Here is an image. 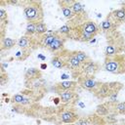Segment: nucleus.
Masks as SVG:
<instances>
[{
    "label": "nucleus",
    "instance_id": "c9c22d12",
    "mask_svg": "<svg viewBox=\"0 0 125 125\" xmlns=\"http://www.w3.org/2000/svg\"><path fill=\"white\" fill-rule=\"evenodd\" d=\"M97 16H98V18H102V14H100V13H98Z\"/></svg>",
    "mask_w": 125,
    "mask_h": 125
},
{
    "label": "nucleus",
    "instance_id": "39448f33",
    "mask_svg": "<svg viewBox=\"0 0 125 125\" xmlns=\"http://www.w3.org/2000/svg\"><path fill=\"white\" fill-rule=\"evenodd\" d=\"M100 69V64L94 61H90L87 63H84L82 65L81 71L79 73V77H84V78H95L96 73Z\"/></svg>",
    "mask_w": 125,
    "mask_h": 125
},
{
    "label": "nucleus",
    "instance_id": "f8f14e48",
    "mask_svg": "<svg viewBox=\"0 0 125 125\" xmlns=\"http://www.w3.org/2000/svg\"><path fill=\"white\" fill-rule=\"evenodd\" d=\"M59 4L61 6V10H62V13L64 16V18H66L68 20H71L75 17L74 13L72 12V10L69 6L68 1H59Z\"/></svg>",
    "mask_w": 125,
    "mask_h": 125
},
{
    "label": "nucleus",
    "instance_id": "6e6552de",
    "mask_svg": "<svg viewBox=\"0 0 125 125\" xmlns=\"http://www.w3.org/2000/svg\"><path fill=\"white\" fill-rule=\"evenodd\" d=\"M78 86V82L74 81V80H65V81H62L59 83L55 84V91L59 94L62 91H69V90H75L76 87Z\"/></svg>",
    "mask_w": 125,
    "mask_h": 125
},
{
    "label": "nucleus",
    "instance_id": "423d86ee",
    "mask_svg": "<svg viewBox=\"0 0 125 125\" xmlns=\"http://www.w3.org/2000/svg\"><path fill=\"white\" fill-rule=\"evenodd\" d=\"M77 82L81 88L93 93H95L103 84V82L97 81L95 78H84V77H79L77 79Z\"/></svg>",
    "mask_w": 125,
    "mask_h": 125
},
{
    "label": "nucleus",
    "instance_id": "b1692460",
    "mask_svg": "<svg viewBox=\"0 0 125 125\" xmlns=\"http://www.w3.org/2000/svg\"><path fill=\"white\" fill-rule=\"evenodd\" d=\"M58 33L59 34H62V36L63 35H66V34H69L70 33V31H71V28L69 27V25H67V24H64V25H62V26H61L58 30Z\"/></svg>",
    "mask_w": 125,
    "mask_h": 125
},
{
    "label": "nucleus",
    "instance_id": "0eeeda50",
    "mask_svg": "<svg viewBox=\"0 0 125 125\" xmlns=\"http://www.w3.org/2000/svg\"><path fill=\"white\" fill-rule=\"evenodd\" d=\"M59 118L62 123L70 124V123H75L78 120V115L72 109H64V110L61 111Z\"/></svg>",
    "mask_w": 125,
    "mask_h": 125
},
{
    "label": "nucleus",
    "instance_id": "2eb2a0df",
    "mask_svg": "<svg viewBox=\"0 0 125 125\" xmlns=\"http://www.w3.org/2000/svg\"><path fill=\"white\" fill-rule=\"evenodd\" d=\"M108 104H109L108 103L99 104L96 108V114H98L101 117H105L106 115H108L110 113V109H109Z\"/></svg>",
    "mask_w": 125,
    "mask_h": 125
},
{
    "label": "nucleus",
    "instance_id": "473e14b6",
    "mask_svg": "<svg viewBox=\"0 0 125 125\" xmlns=\"http://www.w3.org/2000/svg\"><path fill=\"white\" fill-rule=\"evenodd\" d=\"M96 41H97L96 38H93V39H91V40L89 41V43H90V44H94V43H96Z\"/></svg>",
    "mask_w": 125,
    "mask_h": 125
},
{
    "label": "nucleus",
    "instance_id": "4468645a",
    "mask_svg": "<svg viewBox=\"0 0 125 125\" xmlns=\"http://www.w3.org/2000/svg\"><path fill=\"white\" fill-rule=\"evenodd\" d=\"M18 41H16L15 39L11 38V37H5L3 39H1V51H5V50H10L12 49Z\"/></svg>",
    "mask_w": 125,
    "mask_h": 125
},
{
    "label": "nucleus",
    "instance_id": "a211bd4d",
    "mask_svg": "<svg viewBox=\"0 0 125 125\" xmlns=\"http://www.w3.org/2000/svg\"><path fill=\"white\" fill-rule=\"evenodd\" d=\"M73 55L75 56V58H76L82 64L87 63V62H89L90 61H92V60L90 59V57H89L85 52H83V51H73Z\"/></svg>",
    "mask_w": 125,
    "mask_h": 125
},
{
    "label": "nucleus",
    "instance_id": "4be33fe9",
    "mask_svg": "<svg viewBox=\"0 0 125 125\" xmlns=\"http://www.w3.org/2000/svg\"><path fill=\"white\" fill-rule=\"evenodd\" d=\"M47 32H48L47 31V26L44 23V21L36 22V31H35V34H37L38 36H41V35H44Z\"/></svg>",
    "mask_w": 125,
    "mask_h": 125
},
{
    "label": "nucleus",
    "instance_id": "f3484780",
    "mask_svg": "<svg viewBox=\"0 0 125 125\" xmlns=\"http://www.w3.org/2000/svg\"><path fill=\"white\" fill-rule=\"evenodd\" d=\"M112 25H113L112 17H111V15H108V17H107L106 19H104V20L101 22L100 27H101V29H102L104 32H107V31H109V30L111 29Z\"/></svg>",
    "mask_w": 125,
    "mask_h": 125
},
{
    "label": "nucleus",
    "instance_id": "393cba45",
    "mask_svg": "<svg viewBox=\"0 0 125 125\" xmlns=\"http://www.w3.org/2000/svg\"><path fill=\"white\" fill-rule=\"evenodd\" d=\"M8 21V14L3 8H1L0 9V21L4 22V21Z\"/></svg>",
    "mask_w": 125,
    "mask_h": 125
},
{
    "label": "nucleus",
    "instance_id": "aec40b11",
    "mask_svg": "<svg viewBox=\"0 0 125 125\" xmlns=\"http://www.w3.org/2000/svg\"><path fill=\"white\" fill-rule=\"evenodd\" d=\"M31 54V51H28V50H23V49H19L17 52H16V55H15V60L17 61H20V62H22L24 60H26L29 55Z\"/></svg>",
    "mask_w": 125,
    "mask_h": 125
},
{
    "label": "nucleus",
    "instance_id": "9d476101",
    "mask_svg": "<svg viewBox=\"0 0 125 125\" xmlns=\"http://www.w3.org/2000/svg\"><path fill=\"white\" fill-rule=\"evenodd\" d=\"M41 77H42L41 69L36 68V67H29L26 69V71L24 73L25 82H30V81H34L37 79H41Z\"/></svg>",
    "mask_w": 125,
    "mask_h": 125
},
{
    "label": "nucleus",
    "instance_id": "f704fd0d",
    "mask_svg": "<svg viewBox=\"0 0 125 125\" xmlns=\"http://www.w3.org/2000/svg\"><path fill=\"white\" fill-rule=\"evenodd\" d=\"M5 102H6L7 104H8V103L10 102V99H9V98H7V99H5Z\"/></svg>",
    "mask_w": 125,
    "mask_h": 125
},
{
    "label": "nucleus",
    "instance_id": "72a5a7b5",
    "mask_svg": "<svg viewBox=\"0 0 125 125\" xmlns=\"http://www.w3.org/2000/svg\"><path fill=\"white\" fill-rule=\"evenodd\" d=\"M105 125H118L117 123H106Z\"/></svg>",
    "mask_w": 125,
    "mask_h": 125
},
{
    "label": "nucleus",
    "instance_id": "7c9ffc66",
    "mask_svg": "<svg viewBox=\"0 0 125 125\" xmlns=\"http://www.w3.org/2000/svg\"><path fill=\"white\" fill-rule=\"evenodd\" d=\"M45 68H47V63H42V64L40 65V69H41V70H44Z\"/></svg>",
    "mask_w": 125,
    "mask_h": 125
},
{
    "label": "nucleus",
    "instance_id": "e433bc0d",
    "mask_svg": "<svg viewBox=\"0 0 125 125\" xmlns=\"http://www.w3.org/2000/svg\"><path fill=\"white\" fill-rule=\"evenodd\" d=\"M7 96H8V94H7V93H4V94H3V97H7Z\"/></svg>",
    "mask_w": 125,
    "mask_h": 125
},
{
    "label": "nucleus",
    "instance_id": "ddd939ff",
    "mask_svg": "<svg viewBox=\"0 0 125 125\" xmlns=\"http://www.w3.org/2000/svg\"><path fill=\"white\" fill-rule=\"evenodd\" d=\"M68 2H69V6L75 16H80L81 14H85L84 6L81 2H78V1H68Z\"/></svg>",
    "mask_w": 125,
    "mask_h": 125
},
{
    "label": "nucleus",
    "instance_id": "7ed1b4c3",
    "mask_svg": "<svg viewBox=\"0 0 125 125\" xmlns=\"http://www.w3.org/2000/svg\"><path fill=\"white\" fill-rule=\"evenodd\" d=\"M123 88V84L120 82H105L100 86V88L94 93L95 96L99 99L109 98L114 93H119V91Z\"/></svg>",
    "mask_w": 125,
    "mask_h": 125
},
{
    "label": "nucleus",
    "instance_id": "a878e982",
    "mask_svg": "<svg viewBox=\"0 0 125 125\" xmlns=\"http://www.w3.org/2000/svg\"><path fill=\"white\" fill-rule=\"evenodd\" d=\"M74 125H90L88 118H78V120L74 123Z\"/></svg>",
    "mask_w": 125,
    "mask_h": 125
},
{
    "label": "nucleus",
    "instance_id": "2f4dec72",
    "mask_svg": "<svg viewBox=\"0 0 125 125\" xmlns=\"http://www.w3.org/2000/svg\"><path fill=\"white\" fill-rule=\"evenodd\" d=\"M77 104H78V105H79V106H81L82 108H84V107H85V105H84V104H83L82 102H79V101H78V102H77Z\"/></svg>",
    "mask_w": 125,
    "mask_h": 125
},
{
    "label": "nucleus",
    "instance_id": "5701e85b",
    "mask_svg": "<svg viewBox=\"0 0 125 125\" xmlns=\"http://www.w3.org/2000/svg\"><path fill=\"white\" fill-rule=\"evenodd\" d=\"M104 54H105V58L113 57V56L117 55V49H116L115 46H113V45H107V46L105 47Z\"/></svg>",
    "mask_w": 125,
    "mask_h": 125
},
{
    "label": "nucleus",
    "instance_id": "dca6fc26",
    "mask_svg": "<svg viewBox=\"0 0 125 125\" xmlns=\"http://www.w3.org/2000/svg\"><path fill=\"white\" fill-rule=\"evenodd\" d=\"M112 19L116 21H125V8H120L117 10H113L110 13Z\"/></svg>",
    "mask_w": 125,
    "mask_h": 125
},
{
    "label": "nucleus",
    "instance_id": "6ab92c4d",
    "mask_svg": "<svg viewBox=\"0 0 125 125\" xmlns=\"http://www.w3.org/2000/svg\"><path fill=\"white\" fill-rule=\"evenodd\" d=\"M51 63L54 67L56 68H59V69H62V68H64V62H63V60L62 59V57L57 53L51 60Z\"/></svg>",
    "mask_w": 125,
    "mask_h": 125
},
{
    "label": "nucleus",
    "instance_id": "c756f323",
    "mask_svg": "<svg viewBox=\"0 0 125 125\" xmlns=\"http://www.w3.org/2000/svg\"><path fill=\"white\" fill-rule=\"evenodd\" d=\"M60 102H61L60 97H57V98H55V99H54V103H55V104H60Z\"/></svg>",
    "mask_w": 125,
    "mask_h": 125
},
{
    "label": "nucleus",
    "instance_id": "20e7f679",
    "mask_svg": "<svg viewBox=\"0 0 125 125\" xmlns=\"http://www.w3.org/2000/svg\"><path fill=\"white\" fill-rule=\"evenodd\" d=\"M17 45L20 49L28 50L32 52L34 49L40 46V43H39V38H35L34 36H28L24 34L21 37H20V39L17 42Z\"/></svg>",
    "mask_w": 125,
    "mask_h": 125
},
{
    "label": "nucleus",
    "instance_id": "1a4fd4ad",
    "mask_svg": "<svg viewBox=\"0 0 125 125\" xmlns=\"http://www.w3.org/2000/svg\"><path fill=\"white\" fill-rule=\"evenodd\" d=\"M59 97L61 99V102L63 104H70V103H75L78 102L79 96L74 90H69V91H62L59 93Z\"/></svg>",
    "mask_w": 125,
    "mask_h": 125
},
{
    "label": "nucleus",
    "instance_id": "cd10ccee",
    "mask_svg": "<svg viewBox=\"0 0 125 125\" xmlns=\"http://www.w3.org/2000/svg\"><path fill=\"white\" fill-rule=\"evenodd\" d=\"M68 78H70V74H69V73L62 72V73L61 74V79H62V81H65V80H67Z\"/></svg>",
    "mask_w": 125,
    "mask_h": 125
},
{
    "label": "nucleus",
    "instance_id": "bb28decb",
    "mask_svg": "<svg viewBox=\"0 0 125 125\" xmlns=\"http://www.w3.org/2000/svg\"><path fill=\"white\" fill-rule=\"evenodd\" d=\"M6 81H8V74L7 73H1V75H0V83H1V85H4Z\"/></svg>",
    "mask_w": 125,
    "mask_h": 125
},
{
    "label": "nucleus",
    "instance_id": "c85d7f7f",
    "mask_svg": "<svg viewBox=\"0 0 125 125\" xmlns=\"http://www.w3.org/2000/svg\"><path fill=\"white\" fill-rule=\"evenodd\" d=\"M37 58H38L39 60H41V61H45V60H46V57H45V56H43L42 54H39V55L37 56Z\"/></svg>",
    "mask_w": 125,
    "mask_h": 125
},
{
    "label": "nucleus",
    "instance_id": "f03ea898",
    "mask_svg": "<svg viewBox=\"0 0 125 125\" xmlns=\"http://www.w3.org/2000/svg\"><path fill=\"white\" fill-rule=\"evenodd\" d=\"M104 69L112 74L125 73V56L115 55L113 57L105 58L104 62Z\"/></svg>",
    "mask_w": 125,
    "mask_h": 125
},
{
    "label": "nucleus",
    "instance_id": "9b49d317",
    "mask_svg": "<svg viewBox=\"0 0 125 125\" xmlns=\"http://www.w3.org/2000/svg\"><path fill=\"white\" fill-rule=\"evenodd\" d=\"M65 42V38L64 36H62L61 34H58V36L56 37V39L51 43V45L48 47L49 51L57 53L59 51H61L62 49H63V45Z\"/></svg>",
    "mask_w": 125,
    "mask_h": 125
},
{
    "label": "nucleus",
    "instance_id": "f257e3e1",
    "mask_svg": "<svg viewBox=\"0 0 125 125\" xmlns=\"http://www.w3.org/2000/svg\"><path fill=\"white\" fill-rule=\"evenodd\" d=\"M23 16L27 21L39 22L43 21L44 12L41 2L38 1H28L23 6Z\"/></svg>",
    "mask_w": 125,
    "mask_h": 125
},
{
    "label": "nucleus",
    "instance_id": "412c9836",
    "mask_svg": "<svg viewBox=\"0 0 125 125\" xmlns=\"http://www.w3.org/2000/svg\"><path fill=\"white\" fill-rule=\"evenodd\" d=\"M36 31V22L32 21H27L26 27H25V35L28 36H33Z\"/></svg>",
    "mask_w": 125,
    "mask_h": 125
}]
</instances>
